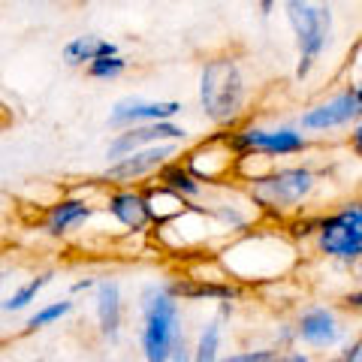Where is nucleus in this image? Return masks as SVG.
I'll return each mask as SVG.
<instances>
[{
    "mask_svg": "<svg viewBox=\"0 0 362 362\" xmlns=\"http://www.w3.org/2000/svg\"><path fill=\"white\" fill-rule=\"evenodd\" d=\"M54 281V272L52 269H42V272H37V275H30L28 281H21V284L9 293V296L0 302V311L4 314H18V311H28L33 302H37V296L40 293L49 287Z\"/></svg>",
    "mask_w": 362,
    "mask_h": 362,
    "instance_id": "obj_18",
    "label": "nucleus"
},
{
    "mask_svg": "<svg viewBox=\"0 0 362 362\" xmlns=\"http://www.w3.org/2000/svg\"><path fill=\"white\" fill-rule=\"evenodd\" d=\"M181 109H185L181 100H148L139 94H124L109 106L106 124L118 133V130L142 127V124L175 121V115H181Z\"/></svg>",
    "mask_w": 362,
    "mask_h": 362,
    "instance_id": "obj_4",
    "label": "nucleus"
},
{
    "mask_svg": "<svg viewBox=\"0 0 362 362\" xmlns=\"http://www.w3.org/2000/svg\"><path fill=\"white\" fill-rule=\"evenodd\" d=\"M218 311H221V317H230V314H233V302H221Z\"/></svg>",
    "mask_w": 362,
    "mask_h": 362,
    "instance_id": "obj_27",
    "label": "nucleus"
},
{
    "mask_svg": "<svg viewBox=\"0 0 362 362\" xmlns=\"http://www.w3.org/2000/svg\"><path fill=\"white\" fill-rule=\"evenodd\" d=\"M299 338L305 344H314V347H326V344H332L335 338H338V323H335V317L332 311H326V308H311V311H305L299 317Z\"/></svg>",
    "mask_w": 362,
    "mask_h": 362,
    "instance_id": "obj_17",
    "label": "nucleus"
},
{
    "mask_svg": "<svg viewBox=\"0 0 362 362\" xmlns=\"http://www.w3.org/2000/svg\"><path fill=\"white\" fill-rule=\"evenodd\" d=\"M100 209L127 235H145L154 226L148 214V202L142 197V187H109L103 199H100Z\"/></svg>",
    "mask_w": 362,
    "mask_h": 362,
    "instance_id": "obj_8",
    "label": "nucleus"
},
{
    "mask_svg": "<svg viewBox=\"0 0 362 362\" xmlns=\"http://www.w3.org/2000/svg\"><path fill=\"white\" fill-rule=\"evenodd\" d=\"M181 157V145H151L145 151H136L124 160L106 163L100 169V175H94L100 181V187H142L148 185V178L157 175V169L163 163Z\"/></svg>",
    "mask_w": 362,
    "mask_h": 362,
    "instance_id": "obj_3",
    "label": "nucleus"
},
{
    "mask_svg": "<svg viewBox=\"0 0 362 362\" xmlns=\"http://www.w3.org/2000/svg\"><path fill=\"white\" fill-rule=\"evenodd\" d=\"M347 302L354 305V308H362V293H350V296H347Z\"/></svg>",
    "mask_w": 362,
    "mask_h": 362,
    "instance_id": "obj_26",
    "label": "nucleus"
},
{
    "mask_svg": "<svg viewBox=\"0 0 362 362\" xmlns=\"http://www.w3.org/2000/svg\"><path fill=\"white\" fill-rule=\"evenodd\" d=\"M362 112V103L356 97V90H347V94L332 97L329 103H320L308 109L302 115V127L305 130H329V127H341L350 118H356Z\"/></svg>",
    "mask_w": 362,
    "mask_h": 362,
    "instance_id": "obj_14",
    "label": "nucleus"
},
{
    "mask_svg": "<svg viewBox=\"0 0 362 362\" xmlns=\"http://www.w3.org/2000/svg\"><path fill=\"white\" fill-rule=\"evenodd\" d=\"M139 311V354L145 362H169L178 338L185 335L181 326V302L169 296L166 281H145L136 293Z\"/></svg>",
    "mask_w": 362,
    "mask_h": 362,
    "instance_id": "obj_1",
    "label": "nucleus"
},
{
    "mask_svg": "<svg viewBox=\"0 0 362 362\" xmlns=\"http://www.w3.org/2000/svg\"><path fill=\"white\" fill-rule=\"evenodd\" d=\"M221 362H281L278 350H242V354H230Z\"/></svg>",
    "mask_w": 362,
    "mask_h": 362,
    "instance_id": "obj_22",
    "label": "nucleus"
},
{
    "mask_svg": "<svg viewBox=\"0 0 362 362\" xmlns=\"http://www.w3.org/2000/svg\"><path fill=\"white\" fill-rule=\"evenodd\" d=\"M185 142H187V127H181L175 121L118 130V133H112V139L106 142V163L124 160V157L145 151V148H151V145H185Z\"/></svg>",
    "mask_w": 362,
    "mask_h": 362,
    "instance_id": "obj_5",
    "label": "nucleus"
},
{
    "mask_svg": "<svg viewBox=\"0 0 362 362\" xmlns=\"http://www.w3.org/2000/svg\"><path fill=\"white\" fill-rule=\"evenodd\" d=\"M314 187V173L305 166H287L278 173L254 178V199L259 206H299V202L311 194Z\"/></svg>",
    "mask_w": 362,
    "mask_h": 362,
    "instance_id": "obj_6",
    "label": "nucleus"
},
{
    "mask_svg": "<svg viewBox=\"0 0 362 362\" xmlns=\"http://www.w3.org/2000/svg\"><path fill=\"white\" fill-rule=\"evenodd\" d=\"M127 70H130V61L124 54H115V58H100L94 64H88L85 78H90V82H115Z\"/></svg>",
    "mask_w": 362,
    "mask_h": 362,
    "instance_id": "obj_21",
    "label": "nucleus"
},
{
    "mask_svg": "<svg viewBox=\"0 0 362 362\" xmlns=\"http://www.w3.org/2000/svg\"><path fill=\"white\" fill-rule=\"evenodd\" d=\"M142 197H145V202H148V214H151L154 226H163L169 221L181 218V214H187L190 206H194V202L181 199L178 194H173V190H166L160 185H154V181L142 185ZM154 226H151V230H154Z\"/></svg>",
    "mask_w": 362,
    "mask_h": 362,
    "instance_id": "obj_15",
    "label": "nucleus"
},
{
    "mask_svg": "<svg viewBox=\"0 0 362 362\" xmlns=\"http://www.w3.org/2000/svg\"><path fill=\"white\" fill-rule=\"evenodd\" d=\"M354 148H356V151L362 154V127H359V130L354 133Z\"/></svg>",
    "mask_w": 362,
    "mask_h": 362,
    "instance_id": "obj_28",
    "label": "nucleus"
},
{
    "mask_svg": "<svg viewBox=\"0 0 362 362\" xmlns=\"http://www.w3.org/2000/svg\"><path fill=\"white\" fill-rule=\"evenodd\" d=\"M97 214V206L88 197H76V194H64L61 199H54L45 209V221L42 230L52 239H70L73 233H78L82 226L90 223V218Z\"/></svg>",
    "mask_w": 362,
    "mask_h": 362,
    "instance_id": "obj_10",
    "label": "nucleus"
},
{
    "mask_svg": "<svg viewBox=\"0 0 362 362\" xmlns=\"http://www.w3.org/2000/svg\"><path fill=\"white\" fill-rule=\"evenodd\" d=\"M284 13H287V21L293 28V37H296V42H299L302 58L314 61L326 45V33H329V9L311 6V4H296V0H293V4L284 6Z\"/></svg>",
    "mask_w": 362,
    "mask_h": 362,
    "instance_id": "obj_9",
    "label": "nucleus"
},
{
    "mask_svg": "<svg viewBox=\"0 0 362 362\" xmlns=\"http://www.w3.org/2000/svg\"><path fill=\"white\" fill-rule=\"evenodd\" d=\"M317 245L320 251L341 259L362 254V206L344 209L317 223Z\"/></svg>",
    "mask_w": 362,
    "mask_h": 362,
    "instance_id": "obj_7",
    "label": "nucleus"
},
{
    "mask_svg": "<svg viewBox=\"0 0 362 362\" xmlns=\"http://www.w3.org/2000/svg\"><path fill=\"white\" fill-rule=\"evenodd\" d=\"M4 281H6V275H0V287H4Z\"/></svg>",
    "mask_w": 362,
    "mask_h": 362,
    "instance_id": "obj_29",
    "label": "nucleus"
},
{
    "mask_svg": "<svg viewBox=\"0 0 362 362\" xmlns=\"http://www.w3.org/2000/svg\"><path fill=\"white\" fill-rule=\"evenodd\" d=\"M199 109L214 124H230L245 106L247 85L235 58H209L199 70Z\"/></svg>",
    "mask_w": 362,
    "mask_h": 362,
    "instance_id": "obj_2",
    "label": "nucleus"
},
{
    "mask_svg": "<svg viewBox=\"0 0 362 362\" xmlns=\"http://www.w3.org/2000/svg\"><path fill=\"white\" fill-rule=\"evenodd\" d=\"M97 281H100V275L78 278V281H73V284H70V293H73V296H78V293H94L97 290Z\"/></svg>",
    "mask_w": 362,
    "mask_h": 362,
    "instance_id": "obj_24",
    "label": "nucleus"
},
{
    "mask_svg": "<svg viewBox=\"0 0 362 362\" xmlns=\"http://www.w3.org/2000/svg\"><path fill=\"white\" fill-rule=\"evenodd\" d=\"M76 308V302L73 296H64V299H54V302H45L42 308H37L30 317H28V323H25V329H21V335H30V332H40L45 329V326H52V323H61L64 317H70Z\"/></svg>",
    "mask_w": 362,
    "mask_h": 362,
    "instance_id": "obj_19",
    "label": "nucleus"
},
{
    "mask_svg": "<svg viewBox=\"0 0 362 362\" xmlns=\"http://www.w3.org/2000/svg\"><path fill=\"white\" fill-rule=\"evenodd\" d=\"M169 296L178 302H235L242 296V290L233 281L221 278H197V275H173L163 278Z\"/></svg>",
    "mask_w": 362,
    "mask_h": 362,
    "instance_id": "obj_12",
    "label": "nucleus"
},
{
    "mask_svg": "<svg viewBox=\"0 0 362 362\" xmlns=\"http://www.w3.org/2000/svg\"><path fill=\"white\" fill-rule=\"evenodd\" d=\"M151 181H154V185H160V187H166V190H173V194H178L181 199H187V202H197L202 197V185L194 175H190V169L181 163V157L163 163Z\"/></svg>",
    "mask_w": 362,
    "mask_h": 362,
    "instance_id": "obj_16",
    "label": "nucleus"
},
{
    "mask_svg": "<svg viewBox=\"0 0 362 362\" xmlns=\"http://www.w3.org/2000/svg\"><path fill=\"white\" fill-rule=\"evenodd\" d=\"M169 362H194V344H190L185 335L178 338V344L173 350V356H169Z\"/></svg>",
    "mask_w": 362,
    "mask_h": 362,
    "instance_id": "obj_23",
    "label": "nucleus"
},
{
    "mask_svg": "<svg viewBox=\"0 0 362 362\" xmlns=\"http://www.w3.org/2000/svg\"><path fill=\"white\" fill-rule=\"evenodd\" d=\"M121 54V45L109 37H97V33H78V37L66 40L61 49V61L70 70H85L88 64H94L100 58H115Z\"/></svg>",
    "mask_w": 362,
    "mask_h": 362,
    "instance_id": "obj_13",
    "label": "nucleus"
},
{
    "mask_svg": "<svg viewBox=\"0 0 362 362\" xmlns=\"http://www.w3.org/2000/svg\"><path fill=\"white\" fill-rule=\"evenodd\" d=\"M94 320L103 341L115 344L124 329V293L115 275H100L94 290Z\"/></svg>",
    "mask_w": 362,
    "mask_h": 362,
    "instance_id": "obj_11",
    "label": "nucleus"
},
{
    "mask_svg": "<svg viewBox=\"0 0 362 362\" xmlns=\"http://www.w3.org/2000/svg\"><path fill=\"white\" fill-rule=\"evenodd\" d=\"M221 317H211V320L202 323L194 341V362H221Z\"/></svg>",
    "mask_w": 362,
    "mask_h": 362,
    "instance_id": "obj_20",
    "label": "nucleus"
},
{
    "mask_svg": "<svg viewBox=\"0 0 362 362\" xmlns=\"http://www.w3.org/2000/svg\"><path fill=\"white\" fill-rule=\"evenodd\" d=\"M281 362H308V356H305L302 350H290L287 356H281Z\"/></svg>",
    "mask_w": 362,
    "mask_h": 362,
    "instance_id": "obj_25",
    "label": "nucleus"
}]
</instances>
